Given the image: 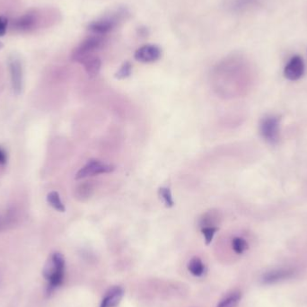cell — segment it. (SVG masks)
Here are the masks:
<instances>
[{"label":"cell","instance_id":"44dd1931","mask_svg":"<svg viewBox=\"0 0 307 307\" xmlns=\"http://www.w3.org/2000/svg\"><path fill=\"white\" fill-rule=\"evenodd\" d=\"M8 25V20L5 16H0V36H4L6 34Z\"/></svg>","mask_w":307,"mask_h":307},{"label":"cell","instance_id":"8992f818","mask_svg":"<svg viewBox=\"0 0 307 307\" xmlns=\"http://www.w3.org/2000/svg\"><path fill=\"white\" fill-rule=\"evenodd\" d=\"M304 74V60L300 56H294L291 57L284 69L285 78L290 81H297L300 79Z\"/></svg>","mask_w":307,"mask_h":307},{"label":"cell","instance_id":"9a60e30c","mask_svg":"<svg viewBox=\"0 0 307 307\" xmlns=\"http://www.w3.org/2000/svg\"><path fill=\"white\" fill-rule=\"evenodd\" d=\"M47 201L51 207H53L54 209H56L59 212H65L66 211L64 204L61 201V196L57 191H50L47 195Z\"/></svg>","mask_w":307,"mask_h":307},{"label":"cell","instance_id":"277c9868","mask_svg":"<svg viewBox=\"0 0 307 307\" xmlns=\"http://www.w3.org/2000/svg\"><path fill=\"white\" fill-rule=\"evenodd\" d=\"M114 166L111 164H104L97 159H91L76 172L75 179L81 180L95 175L110 174L114 171Z\"/></svg>","mask_w":307,"mask_h":307},{"label":"cell","instance_id":"7c38bea8","mask_svg":"<svg viewBox=\"0 0 307 307\" xmlns=\"http://www.w3.org/2000/svg\"><path fill=\"white\" fill-rule=\"evenodd\" d=\"M85 70H86V74L89 75L90 78H94L97 76L101 70V67H102V61H101L99 57H88L87 60L84 61L82 63Z\"/></svg>","mask_w":307,"mask_h":307},{"label":"cell","instance_id":"52a82bcc","mask_svg":"<svg viewBox=\"0 0 307 307\" xmlns=\"http://www.w3.org/2000/svg\"><path fill=\"white\" fill-rule=\"evenodd\" d=\"M162 50L157 45H144L136 50L135 60L142 63H153L160 60Z\"/></svg>","mask_w":307,"mask_h":307},{"label":"cell","instance_id":"5b68a950","mask_svg":"<svg viewBox=\"0 0 307 307\" xmlns=\"http://www.w3.org/2000/svg\"><path fill=\"white\" fill-rule=\"evenodd\" d=\"M11 85L14 94L19 95L24 88V69L19 57L11 56L8 60Z\"/></svg>","mask_w":307,"mask_h":307},{"label":"cell","instance_id":"3957f363","mask_svg":"<svg viewBox=\"0 0 307 307\" xmlns=\"http://www.w3.org/2000/svg\"><path fill=\"white\" fill-rule=\"evenodd\" d=\"M279 119L277 116H266L260 123V133L262 139L271 145H276L279 140Z\"/></svg>","mask_w":307,"mask_h":307},{"label":"cell","instance_id":"603a6c76","mask_svg":"<svg viewBox=\"0 0 307 307\" xmlns=\"http://www.w3.org/2000/svg\"><path fill=\"white\" fill-rule=\"evenodd\" d=\"M3 43H1V42H0V50H1V49H2V48H3Z\"/></svg>","mask_w":307,"mask_h":307},{"label":"cell","instance_id":"9c48e42d","mask_svg":"<svg viewBox=\"0 0 307 307\" xmlns=\"http://www.w3.org/2000/svg\"><path fill=\"white\" fill-rule=\"evenodd\" d=\"M124 295V291L122 287L119 286H112L108 290L103 300L101 302L100 307H117L118 306L122 297Z\"/></svg>","mask_w":307,"mask_h":307},{"label":"cell","instance_id":"d6986e66","mask_svg":"<svg viewBox=\"0 0 307 307\" xmlns=\"http://www.w3.org/2000/svg\"><path fill=\"white\" fill-rule=\"evenodd\" d=\"M232 246L236 254H242L248 249V243L241 237H235L232 241Z\"/></svg>","mask_w":307,"mask_h":307},{"label":"cell","instance_id":"7402d4cb","mask_svg":"<svg viewBox=\"0 0 307 307\" xmlns=\"http://www.w3.org/2000/svg\"><path fill=\"white\" fill-rule=\"evenodd\" d=\"M7 153L0 147V165H4L7 163Z\"/></svg>","mask_w":307,"mask_h":307},{"label":"cell","instance_id":"2e32d148","mask_svg":"<svg viewBox=\"0 0 307 307\" xmlns=\"http://www.w3.org/2000/svg\"><path fill=\"white\" fill-rule=\"evenodd\" d=\"M242 295L240 292H233L229 294L223 300L220 301L218 307H237L241 300Z\"/></svg>","mask_w":307,"mask_h":307},{"label":"cell","instance_id":"7a4b0ae2","mask_svg":"<svg viewBox=\"0 0 307 307\" xmlns=\"http://www.w3.org/2000/svg\"><path fill=\"white\" fill-rule=\"evenodd\" d=\"M104 44V40L101 38L100 36H93L88 39L85 40L73 53H72V60L82 64L84 61L87 60L88 57L93 56V54L99 50L101 47Z\"/></svg>","mask_w":307,"mask_h":307},{"label":"cell","instance_id":"e0dca14e","mask_svg":"<svg viewBox=\"0 0 307 307\" xmlns=\"http://www.w3.org/2000/svg\"><path fill=\"white\" fill-rule=\"evenodd\" d=\"M158 195L160 197L161 200H163L165 207H171L175 206V201L172 199L171 189L168 187H161L158 190Z\"/></svg>","mask_w":307,"mask_h":307},{"label":"cell","instance_id":"6da1fadb","mask_svg":"<svg viewBox=\"0 0 307 307\" xmlns=\"http://www.w3.org/2000/svg\"><path fill=\"white\" fill-rule=\"evenodd\" d=\"M45 279L49 281L50 290L61 286L65 274V259L62 254L55 253L47 261L45 268L43 270Z\"/></svg>","mask_w":307,"mask_h":307},{"label":"cell","instance_id":"ac0fdd59","mask_svg":"<svg viewBox=\"0 0 307 307\" xmlns=\"http://www.w3.org/2000/svg\"><path fill=\"white\" fill-rule=\"evenodd\" d=\"M131 73H132V65L130 64V62H129V61H126L122 65V67L120 68L118 71L116 72L115 79H127V78H129V75H131Z\"/></svg>","mask_w":307,"mask_h":307},{"label":"cell","instance_id":"8fae6325","mask_svg":"<svg viewBox=\"0 0 307 307\" xmlns=\"http://www.w3.org/2000/svg\"><path fill=\"white\" fill-rule=\"evenodd\" d=\"M36 24V18L32 14H25L13 22L14 28L20 32H27L32 30Z\"/></svg>","mask_w":307,"mask_h":307},{"label":"cell","instance_id":"ba28073f","mask_svg":"<svg viewBox=\"0 0 307 307\" xmlns=\"http://www.w3.org/2000/svg\"><path fill=\"white\" fill-rule=\"evenodd\" d=\"M118 23V18L117 16H108L104 17L100 20L93 22L90 24L88 26L91 32L95 33L97 35H104L107 34L108 32H111Z\"/></svg>","mask_w":307,"mask_h":307},{"label":"cell","instance_id":"ffe728a7","mask_svg":"<svg viewBox=\"0 0 307 307\" xmlns=\"http://www.w3.org/2000/svg\"><path fill=\"white\" fill-rule=\"evenodd\" d=\"M218 227L217 226H207V227H202L201 228V233L205 238V243L207 245H209L212 240L214 238V236L216 233L218 232Z\"/></svg>","mask_w":307,"mask_h":307},{"label":"cell","instance_id":"5bb4252c","mask_svg":"<svg viewBox=\"0 0 307 307\" xmlns=\"http://www.w3.org/2000/svg\"><path fill=\"white\" fill-rule=\"evenodd\" d=\"M189 272L195 277H201L205 272V265L200 258L193 257L188 263Z\"/></svg>","mask_w":307,"mask_h":307},{"label":"cell","instance_id":"30bf717a","mask_svg":"<svg viewBox=\"0 0 307 307\" xmlns=\"http://www.w3.org/2000/svg\"><path fill=\"white\" fill-rule=\"evenodd\" d=\"M295 274L292 268H279L268 272L263 275L262 281L265 284H273V283L282 281L285 279H290Z\"/></svg>","mask_w":307,"mask_h":307},{"label":"cell","instance_id":"4fadbf2b","mask_svg":"<svg viewBox=\"0 0 307 307\" xmlns=\"http://www.w3.org/2000/svg\"><path fill=\"white\" fill-rule=\"evenodd\" d=\"M261 0H233L231 7L236 12H244L259 6Z\"/></svg>","mask_w":307,"mask_h":307}]
</instances>
